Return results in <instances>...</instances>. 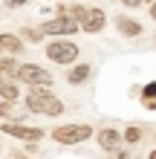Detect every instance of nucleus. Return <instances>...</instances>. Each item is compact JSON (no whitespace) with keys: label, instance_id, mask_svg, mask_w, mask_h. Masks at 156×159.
Returning a JSON list of instances; mask_svg holds the SVG:
<instances>
[{"label":"nucleus","instance_id":"9b49d317","mask_svg":"<svg viewBox=\"0 0 156 159\" xmlns=\"http://www.w3.org/2000/svg\"><path fill=\"white\" fill-rule=\"evenodd\" d=\"M90 75H93V67L90 64H72V70L67 72V84H72V87L75 84H84Z\"/></svg>","mask_w":156,"mask_h":159},{"label":"nucleus","instance_id":"4be33fe9","mask_svg":"<svg viewBox=\"0 0 156 159\" xmlns=\"http://www.w3.org/2000/svg\"><path fill=\"white\" fill-rule=\"evenodd\" d=\"M116 159H127V153L124 151H116Z\"/></svg>","mask_w":156,"mask_h":159},{"label":"nucleus","instance_id":"412c9836","mask_svg":"<svg viewBox=\"0 0 156 159\" xmlns=\"http://www.w3.org/2000/svg\"><path fill=\"white\" fill-rule=\"evenodd\" d=\"M145 107H148V110H156V98H145Z\"/></svg>","mask_w":156,"mask_h":159},{"label":"nucleus","instance_id":"7ed1b4c3","mask_svg":"<svg viewBox=\"0 0 156 159\" xmlns=\"http://www.w3.org/2000/svg\"><path fill=\"white\" fill-rule=\"evenodd\" d=\"M15 81L26 84V87H52V72L43 70L41 64H20L15 72Z\"/></svg>","mask_w":156,"mask_h":159},{"label":"nucleus","instance_id":"f03ea898","mask_svg":"<svg viewBox=\"0 0 156 159\" xmlns=\"http://www.w3.org/2000/svg\"><path fill=\"white\" fill-rule=\"evenodd\" d=\"M43 52H47V58L55 61V64H75L81 46L72 41V38H52Z\"/></svg>","mask_w":156,"mask_h":159},{"label":"nucleus","instance_id":"393cba45","mask_svg":"<svg viewBox=\"0 0 156 159\" xmlns=\"http://www.w3.org/2000/svg\"><path fill=\"white\" fill-rule=\"evenodd\" d=\"M148 159H156V151H150V156H148Z\"/></svg>","mask_w":156,"mask_h":159},{"label":"nucleus","instance_id":"9d476101","mask_svg":"<svg viewBox=\"0 0 156 159\" xmlns=\"http://www.w3.org/2000/svg\"><path fill=\"white\" fill-rule=\"evenodd\" d=\"M116 29H118V35H124V38H139L142 23L133 20V17H127V15H116Z\"/></svg>","mask_w":156,"mask_h":159},{"label":"nucleus","instance_id":"dca6fc26","mask_svg":"<svg viewBox=\"0 0 156 159\" xmlns=\"http://www.w3.org/2000/svg\"><path fill=\"white\" fill-rule=\"evenodd\" d=\"M43 26H29V29H23V38L26 41H32V43H38V41H43Z\"/></svg>","mask_w":156,"mask_h":159},{"label":"nucleus","instance_id":"6e6552de","mask_svg":"<svg viewBox=\"0 0 156 159\" xmlns=\"http://www.w3.org/2000/svg\"><path fill=\"white\" fill-rule=\"evenodd\" d=\"M0 119H6V121H23L26 119V104L0 98Z\"/></svg>","mask_w":156,"mask_h":159},{"label":"nucleus","instance_id":"0eeeda50","mask_svg":"<svg viewBox=\"0 0 156 159\" xmlns=\"http://www.w3.org/2000/svg\"><path fill=\"white\" fill-rule=\"evenodd\" d=\"M98 148H101V151H110V153H116L118 151V145L124 142V136L118 133L116 127H104V130H98Z\"/></svg>","mask_w":156,"mask_h":159},{"label":"nucleus","instance_id":"423d86ee","mask_svg":"<svg viewBox=\"0 0 156 159\" xmlns=\"http://www.w3.org/2000/svg\"><path fill=\"white\" fill-rule=\"evenodd\" d=\"M0 130H3L6 136H12V139H20V142H41V139L47 136L41 127H29V125H23V121H3Z\"/></svg>","mask_w":156,"mask_h":159},{"label":"nucleus","instance_id":"20e7f679","mask_svg":"<svg viewBox=\"0 0 156 159\" xmlns=\"http://www.w3.org/2000/svg\"><path fill=\"white\" fill-rule=\"evenodd\" d=\"M49 136L58 145H81V142H87L93 136V127L90 125H58Z\"/></svg>","mask_w":156,"mask_h":159},{"label":"nucleus","instance_id":"f257e3e1","mask_svg":"<svg viewBox=\"0 0 156 159\" xmlns=\"http://www.w3.org/2000/svg\"><path fill=\"white\" fill-rule=\"evenodd\" d=\"M23 104L29 113H43V116H61L64 113V101L49 87H29L23 96Z\"/></svg>","mask_w":156,"mask_h":159},{"label":"nucleus","instance_id":"5701e85b","mask_svg":"<svg viewBox=\"0 0 156 159\" xmlns=\"http://www.w3.org/2000/svg\"><path fill=\"white\" fill-rule=\"evenodd\" d=\"M150 17L156 20V3H150Z\"/></svg>","mask_w":156,"mask_h":159},{"label":"nucleus","instance_id":"ddd939ff","mask_svg":"<svg viewBox=\"0 0 156 159\" xmlns=\"http://www.w3.org/2000/svg\"><path fill=\"white\" fill-rule=\"evenodd\" d=\"M0 98H6V101H20V90H17V84L9 81L6 75H0Z\"/></svg>","mask_w":156,"mask_h":159},{"label":"nucleus","instance_id":"f8f14e48","mask_svg":"<svg viewBox=\"0 0 156 159\" xmlns=\"http://www.w3.org/2000/svg\"><path fill=\"white\" fill-rule=\"evenodd\" d=\"M0 46H3V52L17 55V52H23V38H20V35H9V32H3V35H0Z\"/></svg>","mask_w":156,"mask_h":159},{"label":"nucleus","instance_id":"f3484780","mask_svg":"<svg viewBox=\"0 0 156 159\" xmlns=\"http://www.w3.org/2000/svg\"><path fill=\"white\" fill-rule=\"evenodd\" d=\"M87 15H90V9H87V6H81V3H72V6H69V17H75L78 23H84V20H87Z\"/></svg>","mask_w":156,"mask_h":159},{"label":"nucleus","instance_id":"a211bd4d","mask_svg":"<svg viewBox=\"0 0 156 159\" xmlns=\"http://www.w3.org/2000/svg\"><path fill=\"white\" fill-rule=\"evenodd\" d=\"M142 96H145V98H156V81H150V84H145V90H142Z\"/></svg>","mask_w":156,"mask_h":159},{"label":"nucleus","instance_id":"4468645a","mask_svg":"<svg viewBox=\"0 0 156 159\" xmlns=\"http://www.w3.org/2000/svg\"><path fill=\"white\" fill-rule=\"evenodd\" d=\"M17 67H20V64H17L15 58H9V55H0V75H12V78H15Z\"/></svg>","mask_w":156,"mask_h":159},{"label":"nucleus","instance_id":"1a4fd4ad","mask_svg":"<svg viewBox=\"0 0 156 159\" xmlns=\"http://www.w3.org/2000/svg\"><path fill=\"white\" fill-rule=\"evenodd\" d=\"M104 23H107V15H104V9H90L87 20L81 23V32H87V35H96V32H101V29H104Z\"/></svg>","mask_w":156,"mask_h":159},{"label":"nucleus","instance_id":"aec40b11","mask_svg":"<svg viewBox=\"0 0 156 159\" xmlns=\"http://www.w3.org/2000/svg\"><path fill=\"white\" fill-rule=\"evenodd\" d=\"M122 3H124L127 9H139V6L145 3V0H122Z\"/></svg>","mask_w":156,"mask_h":159},{"label":"nucleus","instance_id":"b1692460","mask_svg":"<svg viewBox=\"0 0 156 159\" xmlns=\"http://www.w3.org/2000/svg\"><path fill=\"white\" fill-rule=\"evenodd\" d=\"M15 159H26V156H23V153H15Z\"/></svg>","mask_w":156,"mask_h":159},{"label":"nucleus","instance_id":"6ab92c4d","mask_svg":"<svg viewBox=\"0 0 156 159\" xmlns=\"http://www.w3.org/2000/svg\"><path fill=\"white\" fill-rule=\"evenodd\" d=\"M3 3L9 6V9H20V6H26L29 0H3Z\"/></svg>","mask_w":156,"mask_h":159},{"label":"nucleus","instance_id":"bb28decb","mask_svg":"<svg viewBox=\"0 0 156 159\" xmlns=\"http://www.w3.org/2000/svg\"><path fill=\"white\" fill-rule=\"evenodd\" d=\"M0 55H3V46H0Z\"/></svg>","mask_w":156,"mask_h":159},{"label":"nucleus","instance_id":"a878e982","mask_svg":"<svg viewBox=\"0 0 156 159\" xmlns=\"http://www.w3.org/2000/svg\"><path fill=\"white\" fill-rule=\"evenodd\" d=\"M145 3H156V0H145Z\"/></svg>","mask_w":156,"mask_h":159},{"label":"nucleus","instance_id":"39448f33","mask_svg":"<svg viewBox=\"0 0 156 159\" xmlns=\"http://www.w3.org/2000/svg\"><path fill=\"white\" fill-rule=\"evenodd\" d=\"M78 29H81V23L75 17H69V15H55V17H49V20L43 23V32H47L49 38H69V35H75Z\"/></svg>","mask_w":156,"mask_h":159},{"label":"nucleus","instance_id":"2eb2a0df","mask_svg":"<svg viewBox=\"0 0 156 159\" xmlns=\"http://www.w3.org/2000/svg\"><path fill=\"white\" fill-rule=\"evenodd\" d=\"M122 136H124V142H127V145H136V142H142V127L130 125V127H127Z\"/></svg>","mask_w":156,"mask_h":159}]
</instances>
